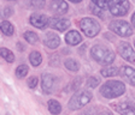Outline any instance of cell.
I'll use <instances>...</instances> for the list:
<instances>
[{"instance_id": "6da1fadb", "label": "cell", "mask_w": 135, "mask_h": 115, "mask_svg": "<svg viewBox=\"0 0 135 115\" xmlns=\"http://www.w3.org/2000/svg\"><path fill=\"white\" fill-rule=\"evenodd\" d=\"M90 55L97 62L101 65H110L115 60V53L103 45H97L90 49Z\"/></svg>"}, {"instance_id": "7a4b0ae2", "label": "cell", "mask_w": 135, "mask_h": 115, "mask_svg": "<svg viewBox=\"0 0 135 115\" xmlns=\"http://www.w3.org/2000/svg\"><path fill=\"white\" fill-rule=\"evenodd\" d=\"M126 92V85L119 80H109L100 87V94L105 98H116Z\"/></svg>"}, {"instance_id": "3957f363", "label": "cell", "mask_w": 135, "mask_h": 115, "mask_svg": "<svg viewBox=\"0 0 135 115\" xmlns=\"http://www.w3.org/2000/svg\"><path fill=\"white\" fill-rule=\"evenodd\" d=\"M92 92H89L88 90H80L73 97L70 98V101L68 103L69 106V109L70 110H77L82 107L87 106L90 101H92Z\"/></svg>"}, {"instance_id": "277c9868", "label": "cell", "mask_w": 135, "mask_h": 115, "mask_svg": "<svg viewBox=\"0 0 135 115\" xmlns=\"http://www.w3.org/2000/svg\"><path fill=\"white\" fill-rule=\"evenodd\" d=\"M80 28L81 30L84 32V35L88 37H94L99 34V31H100V25H99V23L97 22L95 19H93V18H83L81 19L80 22Z\"/></svg>"}, {"instance_id": "5b68a950", "label": "cell", "mask_w": 135, "mask_h": 115, "mask_svg": "<svg viewBox=\"0 0 135 115\" xmlns=\"http://www.w3.org/2000/svg\"><path fill=\"white\" fill-rule=\"evenodd\" d=\"M130 5L128 0H110L109 3V10L111 14L116 17H122L128 13Z\"/></svg>"}, {"instance_id": "8992f818", "label": "cell", "mask_w": 135, "mask_h": 115, "mask_svg": "<svg viewBox=\"0 0 135 115\" xmlns=\"http://www.w3.org/2000/svg\"><path fill=\"white\" fill-rule=\"evenodd\" d=\"M110 30L113 31L115 34L119 35V36H123V37H127V36H130L133 34V29L130 26V24L126 20H112L110 23L109 25Z\"/></svg>"}, {"instance_id": "52a82bcc", "label": "cell", "mask_w": 135, "mask_h": 115, "mask_svg": "<svg viewBox=\"0 0 135 115\" xmlns=\"http://www.w3.org/2000/svg\"><path fill=\"white\" fill-rule=\"evenodd\" d=\"M118 53L124 60L129 62H135V51L128 42H121L118 45Z\"/></svg>"}, {"instance_id": "ba28073f", "label": "cell", "mask_w": 135, "mask_h": 115, "mask_svg": "<svg viewBox=\"0 0 135 115\" xmlns=\"http://www.w3.org/2000/svg\"><path fill=\"white\" fill-rule=\"evenodd\" d=\"M29 22H30L31 25H34L35 28H39V29H44L50 24V19H48V17L45 16V14H41V13L31 14L30 18H29Z\"/></svg>"}, {"instance_id": "9c48e42d", "label": "cell", "mask_w": 135, "mask_h": 115, "mask_svg": "<svg viewBox=\"0 0 135 115\" xmlns=\"http://www.w3.org/2000/svg\"><path fill=\"white\" fill-rule=\"evenodd\" d=\"M50 25L51 28L59 30L60 32L65 31L66 29L70 28V20L66 19V18H60V17H54L50 19Z\"/></svg>"}, {"instance_id": "30bf717a", "label": "cell", "mask_w": 135, "mask_h": 115, "mask_svg": "<svg viewBox=\"0 0 135 115\" xmlns=\"http://www.w3.org/2000/svg\"><path fill=\"white\" fill-rule=\"evenodd\" d=\"M50 10H52L57 14H64L69 10V5L64 0H52L50 4Z\"/></svg>"}, {"instance_id": "8fae6325", "label": "cell", "mask_w": 135, "mask_h": 115, "mask_svg": "<svg viewBox=\"0 0 135 115\" xmlns=\"http://www.w3.org/2000/svg\"><path fill=\"white\" fill-rule=\"evenodd\" d=\"M53 85H54V77L50 73H45L42 74V78H41V87L44 90V92L46 94H50L53 89Z\"/></svg>"}, {"instance_id": "7c38bea8", "label": "cell", "mask_w": 135, "mask_h": 115, "mask_svg": "<svg viewBox=\"0 0 135 115\" xmlns=\"http://www.w3.org/2000/svg\"><path fill=\"white\" fill-rule=\"evenodd\" d=\"M44 43L46 45V47H48L50 49H54V48L59 47L60 45V39L57 34L54 32H47L44 39Z\"/></svg>"}, {"instance_id": "4fadbf2b", "label": "cell", "mask_w": 135, "mask_h": 115, "mask_svg": "<svg viewBox=\"0 0 135 115\" xmlns=\"http://www.w3.org/2000/svg\"><path fill=\"white\" fill-rule=\"evenodd\" d=\"M115 109L121 115H135V107L130 103H127V102L116 104Z\"/></svg>"}, {"instance_id": "5bb4252c", "label": "cell", "mask_w": 135, "mask_h": 115, "mask_svg": "<svg viewBox=\"0 0 135 115\" xmlns=\"http://www.w3.org/2000/svg\"><path fill=\"white\" fill-rule=\"evenodd\" d=\"M65 41H66L68 45H70V46H76V45H79V43H81V41H82V36L80 35L79 31H76V30H70L66 35H65Z\"/></svg>"}, {"instance_id": "9a60e30c", "label": "cell", "mask_w": 135, "mask_h": 115, "mask_svg": "<svg viewBox=\"0 0 135 115\" xmlns=\"http://www.w3.org/2000/svg\"><path fill=\"white\" fill-rule=\"evenodd\" d=\"M122 74L128 80V83L130 85L135 86V70L134 68L129 67V66H123L122 67Z\"/></svg>"}, {"instance_id": "2e32d148", "label": "cell", "mask_w": 135, "mask_h": 115, "mask_svg": "<svg viewBox=\"0 0 135 115\" xmlns=\"http://www.w3.org/2000/svg\"><path fill=\"white\" fill-rule=\"evenodd\" d=\"M48 110H50L51 114L58 115L62 112V106H60V103H59L58 101H56V100H50V101H48Z\"/></svg>"}, {"instance_id": "e0dca14e", "label": "cell", "mask_w": 135, "mask_h": 115, "mask_svg": "<svg viewBox=\"0 0 135 115\" xmlns=\"http://www.w3.org/2000/svg\"><path fill=\"white\" fill-rule=\"evenodd\" d=\"M0 29H1V32H3L4 35H6V36H11V35H13V32H15L13 25H12L10 22H7V20L1 22Z\"/></svg>"}, {"instance_id": "ac0fdd59", "label": "cell", "mask_w": 135, "mask_h": 115, "mask_svg": "<svg viewBox=\"0 0 135 115\" xmlns=\"http://www.w3.org/2000/svg\"><path fill=\"white\" fill-rule=\"evenodd\" d=\"M64 65H65V67H66V70L71 71V72H77L80 68L79 62L76 61L75 59H66L64 61Z\"/></svg>"}, {"instance_id": "d6986e66", "label": "cell", "mask_w": 135, "mask_h": 115, "mask_svg": "<svg viewBox=\"0 0 135 115\" xmlns=\"http://www.w3.org/2000/svg\"><path fill=\"white\" fill-rule=\"evenodd\" d=\"M29 61L33 66H39L42 62V56L39 52H31L30 55H29Z\"/></svg>"}, {"instance_id": "ffe728a7", "label": "cell", "mask_w": 135, "mask_h": 115, "mask_svg": "<svg viewBox=\"0 0 135 115\" xmlns=\"http://www.w3.org/2000/svg\"><path fill=\"white\" fill-rule=\"evenodd\" d=\"M23 37H24V40H27V42L31 43V45H36L39 42V36L34 31H25Z\"/></svg>"}, {"instance_id": "44dd1931", "label": "cell", "mask_w": 135, "mask_h": 115, "mask_svg": "<svg viewBox=\"0 0 135 115\" xmlns=\"http://www.w3.org/2000/svg\"><path fill=\"white\" fill-rule=\"evenodd\" d=\"M0 55L3 59H5L7 62H13L15 61V55L11 51H8L7 48H1L0 49Z\"/></svg>"}, {"instance_id": "7402d4cb", "label": "cell", "mask_w": 135, "mask_h": 115, "mask_svg": "<svg viewBox=\"0 0 135 115\" xmlns=\"http://www.w3.org/2000/svg\"><path fill=\"white\" fill-rule=\"evenodd\" d=\"M118 74V68L115 67V66H110V67L106 68H103L101 70V76L104 77H113V76H117Z\"/></svg>"}, {"instance_id": "603a6c76", "label": "cell", "mask_w": 135, "mask_h": 115, "mask_svg": "<svg viewBox=\"0 0 135 115\" xmlns=\"http://www.w3.org/2000/svg\"><path fill=\"white\" fill-rule=\"evenodd\" d=\"M81 84H82V78L81 77H77V78H75L70 84L68 85L66 91H74V90H77L80 86H81Z\"/></svg>"}, {"instance_id": "cb8c5ba5", "label": "cell", "mask_w": 135, "mask_h": 115, "mask_svg": "<svg viewBox=\"0 0 135 115\" xmlns=\"http://www.w3.org/2000/svg\"><path fill=\"white\" fill-rule=\"evenodd\" d=\"M28 66H25V65H20L18 67L16 68V76L18 78H24L27 74H28Z\"/></svg>"}, {"instance_id": "d4e9b609", "label": "cell", "mask_w": 135, "mask_h": 115, "mask_svg": "<svg viewBox=\"0 0 135 115\" xmlns=\"http://www.w3.org/2000/svg\"><path fill=\"white\" fill-rule=\"evenodd\" d=\"M99 83H100V79L97 78V77H89V78L87 79V86L92 87V89L98 86Z\"/></svg>"}, {"instance_id": "484cf974", "label": "cell", "mask_w": 135, "mask_h": 115, "mask_svg": "<svg viewBox=\"0 0 135 115\" xmlns=\"http://www.w3.org/2000/svg\"><path fill=\"white\" fill-rule=\"evenodd\" d=\"M99 114V109L97 107H89L87 109H84L81 113V115H98Z\"/></svg>"}, {"instance_id": "4316f807", "label": "cell", "mask_w": 135, "mask_h": 115, "mask_svg": "<svg viewBox=\"0 0 135 115\" xmlns=\"http://www.w3.org/2000/svg\"><path fill=\"white\" fill-rule=\"evenodd\" d=\"M29 4L35 9H42L45 6V0H29Z\"/></svg>"}, {"instance_id": "83f0119b", "label": "cell", "mask_w": 135, "mask_h": 115, "mask_svg": "<svg viewBox=\"0 0 135 115\" xmlns=\"http://www.w3.org/2000/svg\"><path fill=\"white\" fill-rule=\"evenodd\" d=\"M92 1L100 9H107L110 3V0H92Z\"/></svg>"}, {"instance_id": "f1b7e54d", "label": "cell", "mask_w": 135, "mask_h": 115, "mask_svg": "<svg viewBox=\"0 0 135 115\" xmlns=\"http://www.w3.org/2000/svg\"><path fill=\"white\" fill-rule=\"evenodd\" d=\"M37 85V78L36 77H31V78L28 79V86L30 89H34V87H36Z\"/></svg>"}, {"instance_id": "f546056e", "label": "cell", "mask_w": 135, "mask_h": 115, "mask_svg": "<svg viewBox=\"0 0 135 115\" xmlns=\"http://www.w3.org/2000/svg\"><path fill=\"white\" fill-rule=\"evenodd\" d=\"M59 55L58 54H53V55L51 56V60H50V64L52 65V66H58L59 65Z\"/></svg>"}, {"instance_id": "4dcf8cb0", "label": "cell", "mask_w": 135, "mask_h": 115, "mask_svg": "<svg viewBox=\"0 0 135 115\" xmlns=\"http://www.w3.org/2000/svg\"><path fill=\"white\" fill-rule=\"evenodd\" d=\"M11 14H12V10L10 9V7H6L5 11H4V16H5V17H8V16H11Z\"/></svg>"}, {"instance_id": "1f68e13d", "label": "cell", "mask_w": 135, "mask_h": 115, "mask_svg": "<svg viewBox=\"0 0 135 115\" xmlns=\"http://www.w3.org/2000/svg\"><path fill=\"white\" fill-rule=\"evenodd\" d=\"M90 9H92L93 13L97 14V16H100V14H101V12L99 11V9H97V7H94V6H90Z\"/></svg>"}, {"instance_id": "d6a6232c", "label": "cell", "mask_w": 135, "mask_h": 115, "mask_svg": "<svg viewBox=\"0 0 135 115\" xmlns=\"http://www.w3.org/2000/svg\"><path fill=\"white\" fill-rule=\"evenodd\" d=\"M132 23H133V25L135 26V12H134V14L132 16Z\"/></svg>"}, {"instance_id": "836d02e7", "label": "cell", "mask_w": 135, "mask_h": 115, "mask_svg": "<svg viewBox=\"0 0 135 115\" xmlns=\"http://www.w3.org/2000/svg\"><path fill=\"white\" fill-rule=\"evenodd\" d=\"M71 3H80V1H82V0H70Z\"/></svg>"}, {"instance_id": "e575fe53", "label": "cell", "mask_w": 135, "mask_h": 115, "mask_svg": "<svg viewBox=\"0 0 135 115\" xmlns=\"http://www.w3.org/2000/svg\"><path fill=\"white\" fill-rule=\"evenodd\" d=\"M104 115H112V114H110V113H107V114H104Z\"/></svg>"}, {"instance_id": "d590c367", "label": "cell", "mask_w": 135, "mask_h": 115, "mask_svg": "<svg viewBox=\"0 0 135 115\" xmlns=\"http://www.w3.org/2000/svg\"><path fill=\"white\" fill-rule=\"evenodd\" d=\"M134 46H135V41H134Z\"/></svg>"}]
</instances>
